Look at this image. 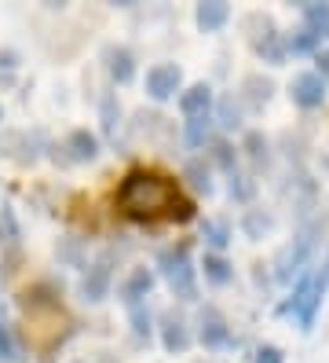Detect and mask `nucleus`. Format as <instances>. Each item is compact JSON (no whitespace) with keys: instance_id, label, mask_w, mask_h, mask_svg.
<instances>
[{"instance_id":"nucleus-1","label":"nucleus","mask_w":329,"mask_h":363,"mask_svg":"<svg viewBox=\"0 0 329 363\" xmlns=\"http://www.w3.org/2000/svg\"><path fill=\"white\" fill-rule=\"evenodd\" d=\"M175 199H180V184L158 173V169H146V165L128 169L125 180L117 184V209L136 224L165 220Z\"/></svg>"},{"instance_id":"nucleus-2","label":"nucleus","mask_w":329,"mask_h":363,"mask_svg":"<svg viewBox=\"0 0 329 363\" xmlns=\"http://www.w3.org/2000/svg\"><path fill=\"white\" fill-rule=\"evenodd\" d=\"M318 235H322L318 224H300V231H296L293 239L275 253V261H271V268H275V272H271V275H275V283L293 286L300 275L311 268V257H315V250H318Z\"/></svg>"},{"instance_id":"nucleus-3","label":"nucleus","mask_w":329,"mask_h":363,"mask_svg":"<svg viewBox=\"0 0 329 363\" xmlns=\"http://www.w3.org/2000/svg\"><path fill=\"white\" fill-rule=\"evenodd\" d=\"M325 290H329V286H325V279H322V272H304L300 279L293 283V294L278 305V315H289L300 330H311L315 319H318V312H322Z\"/></svg>"},{"instance_id":"nucleus-4","label":"nucleus","mask_w":329,"mask_h":363,"mask_svg":"<svg viewBox=\"0 0 329 363\" xmlns=\"http://www.w3.org/2000/svg\"><path fill=\"white\" fill-rule=\"evenodd\" d=\"M241 33H246V45L256 59H263L267 67H285V59H289L285 55V33L267 11H249L241 18Z\"/></svg>"},{"instance_id":"nucleus-5","label":"nucleus","mask_w":329,"mask_h":363,"mask_svg":"<svg viewBox=\"0 0 329 363\" xmlns=\"http://www.w3.org/2000/svg\"><path fill=\"white\" fill-rule=\"evenodd\" d=\"M158 272H161V279L168 283L172 297H180V301H197V268L190 261V246L187 242L158 250Z\"/></svg>"},{"instance_id":"nucleus-6","label":"nucleus","mask_w":329,"mask_h":363,"mask_svg":"<svg viewBox=\"0 0 329 363\" xmlns=\"http://www.w3.org/2000/svg\"><path fill=\"white\" fill-rule=\"evenodd\" d=\"M197 345L209 349V352H219V349H231L234 345V334H231V323H227V315L219 312L216 305H202L197 308Z\"/></svg>"},{"instance_id":"nucleus-7","label":"nucleus","mask_w":329,"mask_h":363,"mask_svg":"<svg viewBox=\"0 0 329 363\" xmlns=\"http://www.w3.org/2000/svg\"><path fill=\"white\" fill-rule=\"evenodd\" d=\"M183 89L187 84H183V67L180 62H154V67L146 70V77H143V92L154 103H168Z\"/></svg>"},{"instance_id":"nucleus-8","label":"nucleus","mask_w":329,"mask_h":363,"mask_svg":"<svg viewBox=\"0 0 329 363\" xmlns=\"http://www.w3.org/2000/svg\"><path fill=\"white\" fill-rule=\"evenodd\" d=\"M99 151H103V143L92 129H70L62 147H52V158L59 165H84V162H96Z\"/></svg>"},{"instance_id":"nucleus-9","label":"nucleus","mask_w":329,"mask_h":363,"mask_svg":"<svg viewBox=\"0 0 329 363\" xmlns=\"http://www.w3.org/2000/svg\"><path fill=\"white\" fill-rule=\"evenodd\" d=\"M158 337H161V349H165L168 356H183V352H190V345H194V330H190L187 315H183L180 308H165V312L158 315Z\"/></svg>"},{"instance_id":"nucleus-10","label":"nucleus","mask_w":329,"mask_h":363,"mask_svg":"<svg viewBox=\"0 0 329 363\" xmlns=\"http://www.w3.org/2000/svg\"><path fill=\"white\" fill-rule=\"evenodd\" d=\"M110 283H114V253H99V257L88 264L84 279H81V297L88 305H99L110 297Z\"/></svg>"},{"instance_id":"nucleus-11","label":"nucleus","mask_w":329,"mask_h":363,"mask_svg":"<svg viewBox=\"0 0 329 363\" xmlns=\"http://www.w3.org/2000/svg\"><path fill=\"white\" fill-rule=\"evenodd\" d=\"M289 99L300 106V111H318L329 99V84L315 74V70H300L289 81Z\"/></svg>"},{"instance_id":"nucleus-12","label":"nucleus","mask_w":329,"mask_h":363,"mask_svg":"<svg viewBox=\"0 0 329 363\" xmlns=\"http://www.w3.org/2000/svg\"><path fill=\"white\" fill-rule=\"evenodd\" d=\"M18 305L26 315H55V312H62V290L48 279H40V283L22 290Z\"/></svg>"},{"instance_id":"nucleus-13","label":"nucleus","mask_w":329,"mask_h":363,"mask_svg":"<svg viewBox=\"0 0 329 363\" xmlns=\"http://www.w3.org/2000/svg\"><path fill=\"white\" fill-rule=\"evenodd\" d=\"M275 92H278V84H275L271 77H263V74H246V77H241V89H238V99H241V106H246V111L260 114L263 106L275 99Z\"/></svg>"},{"instance_id":"nucleus-14","label":"nucleus","mask_w":329,"mask_h":363,"mask_svg":"<svg viewBox=\"0 0 329 363\" xmlns=\"http://www.w3.org/2000/svg\"><path fill=\"white\" fill-rule=\"evenodd\" d=\"M154 286H158V275H154V268L136 264V268H128V275L121 279V290H117V294H121V301L132 308V305H143Z\"/></svg>"},{"instance_id":"nucleus-15","label":"nucleus","mask_w":329,"mask_h":363,"mask_svg":"<svg viewBox=\"0 0 329 363\" xmlns=\"http://www.w3.org/2000/svg\"><path fill=\"white\" fill-rule=\"evenodd\" d=\"M103 67L114 84H132L136 81V52L128 45H106L103 48Z\"/></svg>"},{"instance_id":"nucleus-16","label":"nucleus","mask_w":329,"mask_h":363,"mask_svg":"<svg viewBox=\"0 0 329 363\" xmlns=\"http://www.w3.org/2000/svg\"><path fill=\"white\" fill-rule=\"evenodd\" d=\"M212 106H216V89L209 81H194V84H187V89L180 92L183 118H205V114H212Z\"/></svg>"},{"instance_id":"nucleus-17","label":"nucleus","mask_w":329,"mask_h":363,"mask_svg":"<svg viewBox=\"0 0 329 363\" xmlns=\"http://www.w3.org/2000/svg\"><path fill=\"white\" fill-rule=\"evenodd\" d=\"M231 4L227 0H202V4H194V26L202 33H219L227 23H231Z\"/></svg>"},{"instance_id":"nucleus-18","label":"nucleus","mask_w":329,"mask_h":363,"mask_svg":"<svg viewBox=\"0 0 329 363\" xmlns=\"http://www.w3.org/2000/svg\"><path fill=\"white\" fill-rule=\"evenodd\" d=\"M275 228H278V220H275V213H271L267 206H249L246 213H241V235H246L249 242L271 239Z\"/></svg>"},{"instance_id":"nucleus-19","label":"nucleus","mask_w":329,"mask_h":363,"mask_svg":"<svg viewBox=\"0 0 329 363\" xmlns=\"http://www.w3.org/2000/svg\"><path fill=\"white\" fill-rule=\"evenodd\" d=\"M300 26H307L318 40H329V0H300Z\"/></svg>"},{"instance_id":"nucleus-20","label":"nucleus","mask_w":329,"mask_h":363,"mask_svg":"<svg viewBox=\"0 0 329 363\" xmlns=\"http://www.w3.org/2000/svg\"><path fill=\"white\" fill-rule=\"evenodd\" d=\"M205 162L212 165V173H216V169H219V173H234V169H238V147L227 140V136H216L209 147H205Z\"/></svg>"},{"instance_id":"nucleus-21","label":"nucleus","mask_w":329,"mask_h":363,"mask_svg":"<svg viewBox=\"0 0 329 363\" xmlns=\"http://www.w3.org/2000/svg\"><path fill=\"white\" fill-rule=\"evenodd\" d=\"M212 118H216V125L224 133H238L241 121H246V106H241L238 96H219L216 106H212Z\"/></svg>"},{"instance_id":"nucleus-22","label":"nucleus","mask_w":329,"mask_h":363,"mask_svg":"<svg viewBox=\"0 0 329 363\" xmlns=\"http://www.w3.org/2000/svg\"><path fill=\"white\" fill-rule=\"evenodd\" d=\"M197 272L205 275L209 286H231L234 283V264L227 261V253H205Z\"/></svg>"},{"instance_id":"nucleus-23","label":"nucleus","mask_w":329,"mask_h":363,"mask_svg":"<svg viewBox=\"0 0 329 363\" xmlns=\"http://www.w3.org/2000/svg\"><path fill=\"white\" fill-rule=\"evenodd\" d=\"M183 140H187V147H194V151H205V147L216 140V118L212 114L187 118L183 121Z\"/></svg>"},{"instance_id":"nucleus-24","label":"nucleus","mask_w":329,"mask_h":363,"mask_svg":"<svg viewBox=\"0 0 329 363\" xmlns=\"http://www.w3.org/2000/svg\"><path fill=\"white\" fill-rule=\"evenodd\" d=\"M256 191H260V184H256L253 173H246V169H234V173L227 177V195L238 206H246V209L256 206Z\"/></svg>"},{"instance_id":"nucleus-25","label":"nucleus","mask_w":329,"mask_h":363,"mask_svg":"<svg viewBox=\"0 0 329 363\" xmlns=\"http://www.w3.org/2000/svg\"><path fill=\"white\" fill-rule=\"evenodd\" d=\"M202 239H205L209 253H224V250L234 242V228H231V220H224V217H205Z\"/></svg>"},{"instance_id":"nucleus-26","label":"nucleus","mask_w":329,"mask_h":363,"mask_svg":"<svg viewBox=\"0 0 329 363\" xmlns=\"http://www.w3.org/2000/svg\"><path fill=\"white\" fill-rule=\"evenodd\" d=\"M183 180L190 184V191L194 195H212L216 191V180H212V165L205 162V158H190L187 165H183Z\"/></svg>"},{"instance_id":"nucleus-27","label":"nucleus","mask_w":329,"mask_h":363,"mask_svg":"<svg viewBox=\"0 0 329 363\" xmlns=\"http://www.w3.org/2000/svg\"><path fill=\"white\" fill-rule=\"evenodd\" d=\"M238 151H246V158L256 165V169H267L271 165V136H263L260 129H249L246 136H241V147Z\"/></svg>"},{"instance_id":"nucleus-28","label":"nucleus","mask_w":329,"mask_h":363,"mask_svg":"<svg viewBox=\"0 0 329 363\" xmlns=\"http://www.w3.org/2000/svg\"><path fill=\"white\" fill-rule=\"evenodd\" d=\"M322 52V40L311 33V30H307V26H296V30H289V33H285V55H318Z\"/></svg>"},{"instance_id":"nucleus-29","label":"nucleus","mask_w":329,"mask_h":363,"mask_svg":"<svg viewBox=\"0 0 329 363\" xmlns=\"http://www.w3.org/2000/svg\"><path fill=\"white\" fill-rule=\"evenodd\" d=\"M121 99H117V92H106L103 99H99V121H103V133L114 140L117 136V129H121Z\"/></svg>"},{"instance_id":"nucleus-30","label":"nucleus","mask_w":329,"mask_h":363,"mask_svg":"<svg viewBox=\"0 0 329 363\" xmlns=\"http://www.w3.org/2000/svg\"><path fill=\"white\" fill-rule=\"evenodd\" d=\"M128 323H132L136 341H150V334H154V312H150V305L146 301L143 305H132L128 308Z\"/></svg>"},{"instance_id":"nucleus-31","label":"nucleus","mask_w":329,"mask_h":363,"mask_svg":"<svg viewBox=\"0 0 329 363\" xmlns=\"http://www.w3.org/2000/svg\"><path fill=\"white\" fill-rule=\"evenodd\" d=\"M18 67H22V55L18 48H0V89H11L15 77H18Z\"/></svg>"},{"instance_id":"nucleus-32","label":"nucleus","mask_w":329,"mask_h":363,"mask_svg":"<svg viewBox=\"0 0 329 363\" xmlns=\"http://www.w3.org/2000/svg\"><path fill=\"white\" fill-rule=\"evenodd\" d=\"M0 363H22V352H18V341L8 327V319L0 315Z\"/></svg>"},{"instance_id":"nucleus-33","label":"nucleus","mask_w":329,"mask_h":363,"mask_svg":"<svg viewBox=\"0 0 329 363\" xmlns=\"http://www.w3.org/2000/svg\"><path fill=\"white\" fill-rule=\"evenodd\" d=\"M132 129H136L139 136H154V133H161V129H165V118H161V114H154V111H139Z\"/></svg>"},{"instance_id":"nucleus-34","label":"nucleus","mask_w":329,"mask_h":363,"mask_svg":"<svg viewBox=\"0 0 329 363\" xmlns=\"http://www.w3.org/2000/svg\"><path fill=\"white\" fill-rule=\"evenodd\" d=\"M253 363H285V349L282 345H260L256 352H253Z\"/></svg>"},{"instance_id":"nucleus-35","label":"nucleus","mask_w":329,"mask_h":363,"mask_svg":"<svg viewBox=\"0 0 329 363\" xmlns=\"http://www.w3.org/2000/svg\"><path fill=\"white\" fill-rule=\"evenodd\" d=\"M315 74L329 84V48H322V52L315 55Z\"/></svg>"},{"instance_id":"nucleus-36","label":"nucleus","mask_w":329,"mask_h":363,"mask_svg":"<svg viewBox=\"0 0 329 363\" xmlns=\"http://www.w3.org/2000/svg\"><path fill=\"white\" fill-rule=\"evenodd\" d=\"M77 239H66V246L62 250H55V253H62V261H70V264H81V253H77V246H74Z\"/></svg>"},{"instance_id":"nucleus-37","label":"nucleus","mask_w":329,"mask_h":363,"mask_svg":"<svg viewBox=\"0 0 329 363\" xmlns=\"http://www.w3.org/2000/svg\"><path fill=\"white\" fill-rule=\"evenodd\" d=\"M318 272H322V279H325V286H329V261H325V264H322Z\"/></svg>"},{"instance_id":"nucleus-38","label":"nucleus","mask_w":329,"mask_h":363,"mask_svg":"<svg viewBox=\"0 0 329 363\" xmlns=\"http://www.w3.org/2000/svg\"><path fill=\"white\" fill-rule=\"evenodd\" d=\"M197 363H224V359H212V356H205V359H197Z\"/></svg>"},{"instance_id":"nucleus-39","label":"nucleus","mask_w":329,"mask_h":363,"mask_svg":"<svg viewBox=\"0 0 329 363\" xmlns=\"http://www.w3.org/2000/svg\"><path fill=\"white\" fill-rule=\"evenodd\" d=\"M0 121H4V103H0Z\"/></svg>"},{"instance_id":"nucleus-40","label":"nucleus","mask_w":329,"mask_h":363,"mask_svg":"<svg viewBox=\"0 0 329 363\" xmlns=\"http://www.w3.org/2000/svg\"><path fill=\"white\" fill-rule=\"evenodd\" d=\"M74 363H84V359H74Z\"/></svg>"}]
</instances>
